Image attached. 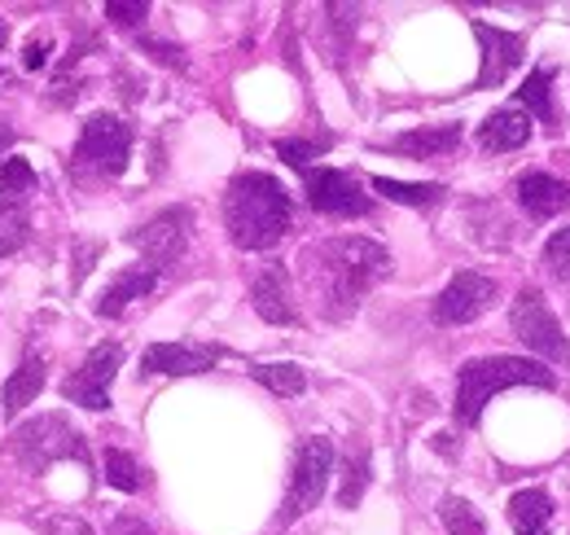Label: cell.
<instances>
[{"label": "cell", "mask_w": 570, "mask_h": 535, "mask_svg": "<svg viewBox=\"0 0 570 535\" xmlns=\"http://www.w3.org/2000/svg\"><path fill=\"white\" fill-rule=\"evenodd\" d=\"M250 303L268 325H298V308L289 299V272L282 264L264 268L250 281Z\"/></svg>", "instance_id": "cell-15"}, {"label": "cell", "mask_w": 570, "mask_h": 535, "mask_svg": "<svg viewBox=\"0 0 570 535\" xmlns=\"http://www.w3.org/2000/svg\"><path fill=\"white\" fill-rule=\"evenodd\" d=\"M509 523L518 535H549L553 523V500L544 487H522L509 496Z\"/></svg>", "instance_id": "cell-19"}, {"label": "cell", "mask_w": 570, "mask_h": 535, "mask_svg": "<svg viewBox=\"0 0 570 535\" xmlns=\"http://www.w3.org/2000/svg\"><path fill=\"white\" fill-rule=\"evenodd\" d=\"M119 364H124V347H119V342L92 347V351L83 356V364L62 382V396L71 403L92 408V412H106V408H110V382H115Z\"/></svg>", "instance_id": "cell-9"}, {"label": "cell", "mask_w": 570, "mask_h": 535, "mask_svg": "<svg viewBox=\"0 0 570 535\" xmlns=\"http://www.w3.org/2000/svg\"><path fill=\"white\" fill-rule=\"evenodd\" d=\"M492 303H497V281H492V276H483V272H456V276L439 290L430 317H434V325H470V321H479Z\"/></svg>", "instance_id": "cell-10"}, {"label": "cell", "mask_w": 570, "mask_h": 535, "mask_svg": "<svg viewBox=\"0 0 570 535\" xmlns=\"http://www.w3.org/2000/svg\"><path fill=\"white\" fill-rule=\"evenodd\" d=\"M461 145V124H434V128H417V133H400L386 149L391 154H409V158H443Z\"/></svg>", "instance_id": "cell-18"}, {"label": "cell", "mask_w": 570, "mask_h": 535, "mask_svg": "<svg viewBox=\"0 0 570 535\" xmlns=\"http://www.w3.org/2000/svg\"><path fill=\"white\" fill-rule=\"evenodd\" d=\"M522 106L540 115V124L549 128V136L562 133V115H558V106H553V70L549 67H535L522 79V88H518V110H522Z\"/></svg>", "instance_id": "cell-20"}, {"label": "cell", "mask_w": 570, "mask_h": 535, "mask_svg": "<svg viewBox=\"0 0 570 535\" xmlns=\"http://www.w3.org/2000/svg\"><path fill=\"white\" fill-rule=\"evenodd\" d=\"M330 474H334V444H330L325 435L303 439L298 453H294V469H289L282 523H298L307 509L321 505V496H325V487H330Z\"/></svg>", "instance_id": "cell-6"}, {"label": "cell", "mask_w": 570, "mask_h": 535, "mask_svg": "<svg viewBox=\"0 0 570 535\" xmlns=\"http://www.w3.org/2000/svg\"><path fill=\"white\" fill-rule=\"evenodd\" d=\"M439 523L448 527V535H492L483 527V518L474 514V505L461 500V496H443L439 500Z\"/></svg>", "instance_id": "cell-24"}, {"label": "cell", "mask_w": 570, "mask_h": 535, "mask_svg": "<svg viewBox=\"0 0 570 535\" xmlns=\"http://www.w3.org/2000/svg\"><path fill=\"white\" fill-rule=\"evenodd\" d=\"M0 45H4V27H0Z\"/></svg>", "instance_id": "cell-37"}, {"label": "cell", "mask_w": 570, "mask_h": 535, "mask_svg": "<svg viewBox=\"0 0 570 535\" xmlns=\"http://www.w3.org/2000/svg\"><path fill=\"white\" fill-rule=\"evenodd\" d=\"M189 237H194V211H189V206H167V211H158L154 220H145L141 228L128 233V242L141 251L145 264L158 268V272L185 255Z\"/></svg>", "instance_id": "cell-8"}, {"label": "cell", "mask_w": 570, "mask_h": 535, "mask_svg": "<svg viewBox=\"0 0 570 535\" xmlns=\"http://www.w3.org/2000/svg\"><path fill=\"white\" fill-rule=\"evenodd\" d=\"M158 268L149 264H132L124 268L106 290H101V299H97V317H106V321H115L119 312H128V303H137L145 294H154V285H158Z\"/></svg>", "instance_id": "cell-16"}, {"label": "cell", "mask_w": 570, "mask_h": 535, "mask_svg": "<svg viewBox=\"0 0 570 535\" xmlns=\"http://www.w3.org/2000/svg\"><path fill=\"white\" fill-rule=\"evenodd\" d=\"M544 268L558 276V281H570V228H558L544 246Z\"/></svg>", "instance_id": "cell-29"}, {"label": "cell", "mask_w": 570, "mask_h": 535, "mask_svg": "<svg viewBox=\"0 0 570 535\" xmlns=\"http://www.w3.org/2000/svg\"><path fill=\"white\" fill-rule=\"evenodd\" d=\"M509 387H540V391H558V378L549 364L540 360H518V356H483V360H465L456 373V421L474 426L483 417V408L492 396Z\"/></svg>", "instance_id": "cell-3"}, {"label": "cell", "mask_w": 570, "mask_h": 535, "mask_svg": "<svg viewBox=\"0 0 570 535\" xmlns=\"http://www.w3.org/2000/svg\"><path fill=\"white\" fill-rule=\"evenodd\" d=\"M527 140H531V119H527V110H518V106H500V110H492V115L483 119V128H479V145H483L488 154L522 149Z\"/></svg>", "instance_id": "cell-17"}, {"label": "cell", "mask_w": 570, "mask_h": 535, "mask_svg": "<svg viewBox=\"0 0 570 535\" xmlns=\"http://www.w3.org/2000/svg\"><path fill=\"white\" fill-rule=\"evenodd\" d=\"M40 387H45V360H40L36 351H27V356H22V364L9 373V382H4V391H0L4 412H9V417H13V412H22L27 403L40 396Z\"/></svg>", "instance_id": "cell-21"}, {"label": "cell", "mask_w": 570, "mask_h": 535, "mask_svg": "<svg viewBox=\"0 0 570 535\" xmlns=\"http://www.w3.org/2000/svg\"><path fill=\"white\" fill-rule=\"evenodd\" d=\"M250 378H255L264 391L282 396V400H294V396L307 391V373H303L298 364H289V360H282V364H255Z\"/></svg>", "instance_id": "cell-22"}, {"label": "cell", "mask_w": 570, "mask_h": 535, "mask_svg": "<svg viewBox=\"0 0 570 535\" xmlns=\"http://www.w3.org/2000/svg\"><path fill=\"white\" fill-rule=\"evenodd\" d=\"M132 154V124L119 115H92L75 140L71 167L79 181H115L124 176Z\"/></svg>", "instance_id": "cell-4"}, {"label": "cell", "mask_w": 570, "mask_h": 535, "mask_svg": "<svg viewBox=\"0 0 570 535\" xmlns=\"http://www.w3.org/2000/svg\"><path fill=\"white\" fill-rule=\"evenodd\" d=\"M9 453L18 457V466H27L31 474H40L45 466H53V461H83L88 466V444L79 439V430H75L67 417H36V421H27L22 430H13V444H9Z\"/></svg>", "instance_id": "cell-5"}, {"label": "cell", "mask_w": 570, "mask_h": 535, "mask_svg": "<svg viewBox=\"0 0 570 535\" xmlns=\"http://www.w3.org/2000/svg\"><path fill=\"white\" fill-rule=\"evenodd\" d=\"M101 255V242H88V246H75V281H83L92 272V260Z\"/></svg>", "instance_id": "cell-35"}, {"label": "cell", "mask_w": 570, "mask_h": 535, "mask_svg": "<svg viewBox=\"0 0 570 535\" xmlns=\"http://www.w3.org/2000/svg\"><path fill=\"white\" fill-rule=\"evenodd\" d=\"M513 198L522 202V211L531 220H553L570 206V185L549 176V172H522L513 181Z\"/></svg>", "instance_id": "cell-14"}, {"label": "cell", "mask_w": 570, "mask_h": 535, "mask_svg": "<svg viewBox=\"0 0 570 535\" xmlns=\"http://www.w3.org/2000/svg\"><path fill=\"white\" fill-rule=\"evenodd\" d=\"M224 351L219 347H194V342H154L141 356V373H163V378H194L215 369Z\"/></svg>", "instance_id": "cell-12"}, {"label": "cell", "mask_w": 570, "mask_h": 535, "mask_svg": "<svg viewBox=\"0 0 570 535\" xmlns=\"http://www.w3.org/2000/svg\"><path fill=\"white\" fill-rule=\"evenodd\" d=\"M303 189H307V202L312 211L330 215V220H360L368 215V194L360 189L347 172H334V167H312L303 172Z\"/></svg>", "instance_id": "cell-11"}, {"label": "cell", "mask_w": 570, "mask_h": 535, "mask_svg": "<svg viewBox=\"0 0 570 535\" xmlns=\"http://www.w3.org/2000/svg\"><path fill=\"white\" fill-rule=\"evenodd\" d=\"M474 36H479V45H483V70H479V88H497L504 84L513 67L522 62V49H527V40L518 36V31H500L492 22H474Z\"/></svg>", "instance_id": "cell-13"}, {"label": "cell", "mask_w": 570, "mask_h": 535, "mask_svg": "<svg viewBox=\"0 0 570 535\" xmlns=\"http://www.w3.org/2000/svg\"><path fill=\"white\" fill-rule=\"evenodd\" d=\"M294 220V202L282 189L277 176L268 172H242L228 181L224 194V228L233 237V246L242 251H268L289 233Z\"/></svg>", "instance_id": "cell-2"}, {"label": "cell", "mask_w": 570, "mask_h": 535, "mask_svg": "<svg viewBox=\"0 0 570 535\" xmlns=\"http://www.w3.org/2000/svg\"><path fill=\"white\" fill-rule=\"evenodd\" d=\"M386 272L391 255L373 237H330L303 255V276L316 290L325 321H347Z\"/></svg>", "instance_id": "cell-1"}, {"label": "cell", "mask_w": 570, "mask_h": 535, "mask_svg": "<svg viewBox=\"0 0 570 535\" xmlns=\"http://www.w3.org/2000/svg\"><path fill=\"white\" fill-rule=\"evenodd\" d=\"M27 211H31V202L0 198V260L13 255L27 242V233H31V215Z\"/></svg>", "instance_id": "cell-23"}, {"label": "cell", "mask_w": 570, "mask_h": 535, "mask_svg": "<svg viewBox=\"0 0 570 535\" xmlns=\"http://www.w3.org/2000/svg\"><path fill=\"white\" fill-rule=\"evenodd\" d=\"M373 194L391 202H404V206H430L439 202L448 189L443 185H404V181H391V176H373Z\"/></svg>", "instance_id": "cell-25"}, {"label": "cell", "mask_w": 570, "mask_h": 535, "mask_svg": "<svg viewBox=\"0 0 570 535\" xmlns=\"http://www.w3.org/2000/svg\"><path fill=\"white\" fill-rule=\"evenodd\" d=\"M13 145V133H9V124H0V154Z\"/></svg>", "instance_id": "cell-36"}, {"label": "cell", "mask_w": 570, "mask_h": 535, "mask_svg": "<svg viewBox=\"0 0 570 535\" xmlns=\"http://www.w3.org/2000/svg\"><path fill=\"white\" fill-rule=\"evenodd\" d=\"M53 54V36L49 31H36L27 45H22V70H40Z\"/></svg>", "instance_id": "cell-32"}, {"label": "cell", "mask_w": 570, "mask_h": 535, "mask_svg": "<svg viewBox=\"0 0 570 535\" xmlns=\"http://www.w3.org/2000/svg\"><path fill=\"white\" fill-rule=\"evenodd\" d=\"M368 487V453H356L352 461H347V487L338 492V500H343V509H356L360 505V492Z\"/></svg>", "instance_id": "cell-28"}, {"label": "cell", "mask_w": 570, "mask_h": 535, "mask_svg": "<svg viewBox=\"0 0 570 535\" xmlns=\"http://www.w3.org/2000/svg\"><path fill=\"white\" fill-rule=\"evenodd\" d=\"M106 483L119 487V492H141L145 487V469L132 453L124 448H106Z\"/></svg>", "instance_id": "cell-26"}, {"label": "cell", "mask_w": 570, "mask_h": 535, "mask_svg": "<svg viewBox=\"0 0 570 535\" xmlns=\"http://www.w3.org/2000/svg\"><path fill=\"white\" fill-rule=\"evenodd\" d=\"M106 13H110L115 27H141L145 18H149V4H145V0H132V4H128V0H110Z\"/></svg>", "instance_id": "cell-31"}, {"label": "cell", "mask_w": 570, "mask_h": 535, "mask_svg": "<svg viewBox=\"0 0 570 535\" xmlns=\"http://www.w3.org/2000/svg\"><path fill=\"white\" fill-rule=\"evenodd\" d=\"M36 194V172L27 158H4L0 163V198H13V202H31Z\"/></svg>", "instance_id": "cell-27"}, {"label": "cell", "mask_w": 570, "mask_h": 535, "mask_svg": "<svg viewBox=\"0 0 570 535\" xmlns=\"http://www.w3.org/2000/svg\"><path fill=\"white\" fill-rule=\"evenodd\" d=\"M110 535H158L145 518L137 514H119V518H110Z\"/></svg>", "instance_id": "cell-34"}, {"label": "cell", "mask_w": 570, "mask_h": 535, "mask_svg": "<svg viewBox=\"0 0 570 535\" xmlns=\"http://www.w3.org/2000/svg\"><path fill=\"white\" fill-rule=\"evenodd\" d=\"M40 532L45 535H92V527H88L83 518H75V514H53V518L40 523Z\"/></svg>", "instance_id": "cell-33"}, {"label": "cell", "mask_w": 570, "mask_h": 535, "mask_svg": "<svg viewBox=\"0 0 570 535\" xmlns=\"http://www.w3.org/2000/svg\"><path fill=\"white\" fill-rule=\"evenodd\" d=\"M509 325H513V334L522 338L535 356L549 360V369L570 360L567 330L558 325V317L549 312V303H544V294H540L535 285H527V290L518 294V303H513V312H509Z\"/></svg>", "instance_id": "cell-7"}, {"label": "cell", "mask_w": 570, "mask_h": 535, "mask_svg": "<svg viewBox=\"0 0 570 535\" xmlns=\"http://www.w3.org/2000/svg\"><path fill=\"white\" fill-rule=\"evenodd\" d=\"M325 149V140H277V154L282 163L298 167V172H312V158Z\"/></svg>", "instance_id": "cell-30"}]
</instances>
